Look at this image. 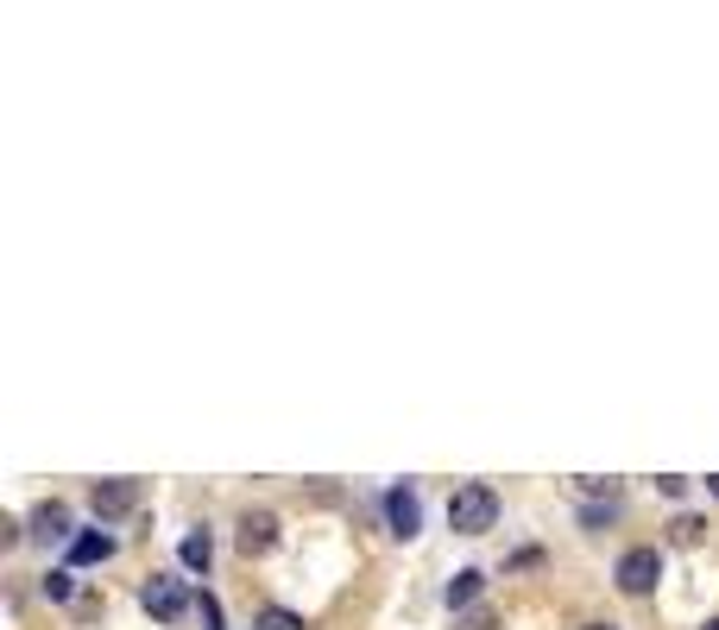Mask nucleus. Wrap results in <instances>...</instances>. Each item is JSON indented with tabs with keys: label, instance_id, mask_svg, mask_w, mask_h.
I'll return each instance as SVG.
<instances>
[{
	"label": "nucleus",
	"instance_id": "nucleus-1",
	"mask_svg": "<svg viewBox=\"0 0 719 630\" xmlns=\"http://www.w3.org/2000/svg\"><path fill=\"white\" fill-rule=\"evenodd\" d=\"M492 524H499V492H492V485L473 479V485H461V492L448 499V529H455V536H487Z\"/></svg>",
	"mask_w": 719,
	"mask_h": 630
},
{
	"label": "nucleus",
	"instance_id": "nucleus-2",
	"mask_svg": "<svg viewBox=\"0 0 719 630\" xmlns=\"http://www.w3.org/2000/svg\"><path fill=\"white\" fill-rule=\"evenodd\" d=\"M613 580H618V593L643 599V593H657V580H663V554L657 549H625L618 568H613Z\"/></svg>",
	"mask_w": 719,
	"mask_h": 630
},
{
	"label": "nucleus",
	"instance_id": "nucleus-3",
	"mask_svg": "<svg viewBox=\"0 0 719 630\" xmlns=\"http://www.w3.org/2000/svg\"><path fill=\"white\" fill-rule=\"evenodd\" d=\"M139 605H146V611H152L158 625H178L183 611H190V593H183V580H164V574H152L146 580V586H139Z\"/></svg>",
	"mask_w": 719,
	"mask_h": 630
},
{
	"label": "nucleus",
	"instance_id": "nucleus-4",
	"mask_svg": "<svg viewBox=\"0 0 719 630\" xmlns=\"http://www.w3.org/2000/svg\"><path fill=\"white\" fill-rule=\"evenodd\" d=\"M89 504H95V517H102V524H114V517H127L133 504H139V479H95Z\"/></svg>",
	"mask_w": 719,
	"mask_h": 630
},
{
	"label": "nucleus",
	"instance_id": "nucleus-5",
	"mask_svg": "<svg viewBox=\"0 0 719 630\" xmlns=\"http://www.w3.org/2000/svg\"><path fill=\"white\" fill-rule=\"evenodd\" d=\"M386 524H391V536H404V542L416 536V524H423V504H416L411 485H391V492H386Z\"/></svg>",
	"mask_w": 719,
	"mask_h": 630
},
{
	"label": "nucleus",
	"instance_id": "nucleus-6",
	"mask_svg": "<svg viewBox=\"0 0 719 630\" xmlns=\"http://www.w3.org/2000/svg\"><path fill=\"white\" fill-rule=\"evenodd\" d=\"M32 536H38V542H77V529H70V504L45 499L38 511H32Z\"/></svg>",
	"mask_w": 719,
	"mask_h": 630
},
{
	"label": "nucleus",
	"instance_id": "nucleus-7",
	"mask_svg": "<svg viewBox=\"0 0 719 630\" xmlns=\"http://www.w3.org/2000/svg\"><path fill=\"white\" fill-rule=\"evenodd\" d=\"M233 542H240V554H265L272 542H278V517H272V511H247Z\"/></svg>",
	"mask_w": 719,
	"mask_h": 630
},
{
	"label": "nucleus",
	"instance_id": "nucleus-8",
	"mask_svg": "<svg viewBox=\"0 0 719 630\" xmlns=\"http://www.w3.org/2000/svg\"><path fill=\"white\" fill-rule=\"evenodd\" d=\"M480 593H487V574H480V568H461V574H455L448 586H442V599H448V611H461V605H473Z\"/></svg>",
	"mask_w": 719,
	"mask_h": 630
},
{
	"label": "nucleus",
	"instance_id": "nucleus-9",
	"mask_svg": "<svg viewBox=\"0 0 719 630\" xmlns=\"http://www.w3.org/2000/svg\"><path fill=\"white\" fill-rule=\"evenodd\" d=\"M107 554H114V536H107V529H82L77 542H70V561H77V568H89V561H107Z\"/></svg>",
	"mask_w": 719,
	"mask_h": 630
},
{
	"label": "nucleus",
	"instance_id": "nucleus-10",
	"mask_svg": "<svg viewBox=\"0 0 719 630\" xmlns=\"http://www.w3.org/2000/svg\"><path fill=\"white\" fill-rule=\"evenodd\" d=\"M178 554H183V568H196V574H208V561H215V536H208V529H190Z\"/></svg>",
	"mask_w": 719,
	"mask_h": 630
},
{
	"label": "nucleus",
	"instance_id": "nucleus-11",
	"mask_svg": "<svg viewBox=\"0 0 719 630\" xmlns=\"http://www.w3.org/2000/svg\"><path fill=\"white\" fill-rule=\"evenodd\" d=\"M253 630H304V618H297V611H284V605H265V611L253 618Z\"/></svg>",
	"mask_w": 719,
	"mask_h": 630
},
{
	"label": "nucleus",
	"instance_id": "nucleus-12",
	"mask_svg": "<svg viewBox=\"0 0 719 630\" xmlns=\"http://www.w3.org/2000/svg\"><path fill=\"white\" fill-rule=\"evenodd\" d=\"M669 536L688 549V542H700V536H707V517H675V524H669Z\"/></svg>",
	"mask_w": 719,
	"mask_h": 630
},
{
	"label": "nucleus",
	"instance_id": "nucleus-13",
	"mask_svg": "<svg viewBox=\"0 0 719 630\" xmlns=\"http://www.w3.org/2000/svg\"><path fill=\"white\" fill-rule=\"evenodd\" d=\"M618 517V499H606V504H581V524L587 529H606Z\"/></svg>",
	"mask_w": 719,
	"mask_h": 630
},
{
	"label": "nucleus",
	"instance_id": "nucleus-14",
	"mask_svg": "<svg viewBox=\"0 0 719 630\" xmlns=\"http://www.w3.org/2000/svg\"><path fill=\"white\" fill-rule=\"evenodd\" d=\"M38 593H45L52 605H64V599H70V574H64V568H52V574L38 580Z\"/></svg>",
	"mask_w": 719,
	"mask_h": 630
},
{
	"label": "nucleus",
	"instance_id": "nucleus-15",
	"mask_svg": "<svg viewBox=\"0 0 719 630\" xmlns=\"http://www.w3.org/2000/svg\"><path fill=\"white\" fill-rule=\"evenodd\" d=\"M196 618H203V630H221V599H215V593H196Z\"/></svg>",
	"mask_w": 719,
	"mask_h": 630
},
{
	"label": "nucleus",
	"instance_id": "nucleus-16",
	"mask_svg": "<svg viewBox=\"0 0 719 630\" xmlns=\"http://www.w3.org/2000/svg\"><path fill=\"white\" fill-rule=\"evenodd\" d=\"M707 492H714V499H719V473H714V479H707Z\"/></svg>",
	"mask_w": 719,
	"mask_h": 630
},
{
	"label": "nucleus",
	"instance_id": "nucleus-17",
	"mask_svg": "<svg viewBox=\"0 0 719 630\" xmlns=\"http://www.w3.org/2000/svg\"><path fill=\"white\" fill-rule=\"evenodd\" d=\"M700 630H719V618H707V625H700Z\"/></svg>",
	"mask_w": 719,
	"mask_h": 630
},
{
	"label": "nucleus",
	"instance_id": "nucleus-18",
	"mask_svg": "<svg viewBox=\"0 0 719 630\" xmlns=\"http://www.w3.org/2000/svg\"><path fill=\"white\" fill-rule=\"evenodd\" d=\"M587 630H618V625H587Z\"/></svg>",
	"mask_w": 719,
	"mask_h": 630
}]
</instances>
